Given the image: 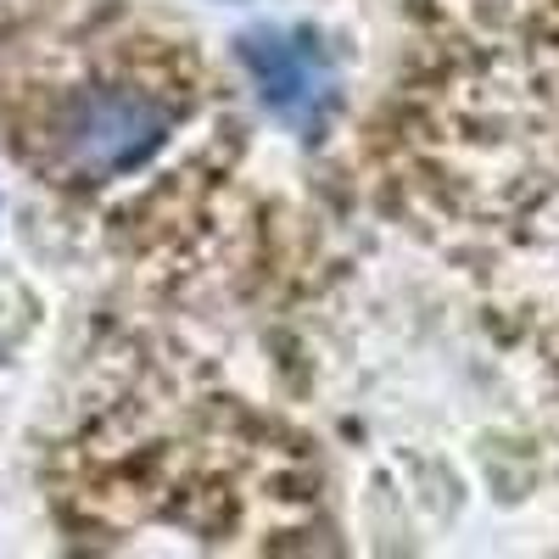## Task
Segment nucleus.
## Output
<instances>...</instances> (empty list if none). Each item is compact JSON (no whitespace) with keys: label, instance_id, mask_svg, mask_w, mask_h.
I'll return each instance as SVG.
<instances>
[{"label":"nucleus","instance_id":"1","mask_svg":"<svg viewBox=\"0 0 559 559\" xmlns=\"http://www.w3.org/2000/svg\"><path fill=\"white\" fill-rule=\"evenodd\" d=\"M168 134V112L152 96H134V90H102V96H84L68 112V157L84 174H118L134 168L157 140Z\"/></svg>","mask_w":559,"mask_h":559},{"label":"nucleus","instance_id":"2","mask_svg":"<svg viewBox=\"0 0 559 559\" xmlns=\"http://www.w3.org/2000/svg\"><path fill=\"white\" fill-rule=\"evenodd\" d=\"M247 68L263 84L274 112L308 123L324 102V57L302 34H252L247 39Z\"/></svg>","mask_w":559,"mask_h":559}]
</instances>
